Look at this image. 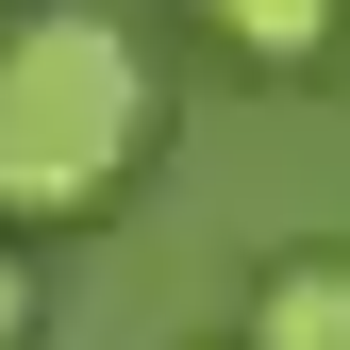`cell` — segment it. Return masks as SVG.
Listing matches in <instances>:
<instances>
[{"instance_id":"cell-4","label":"cell","mask_w":350,"mask_h":350,"mask_svg":"<svg viewBox=\"0 0 350 350\" xmlns=\"http://www.w3.org/2000/svg\"><path fill=\"white\" fill-rule=\"evenodd\" d=\"M17 334H33V267L0 250V350H17Z\"/></svg>"},{"instance_id":"cell-2","label":"cell","mask_w":350,"mask_h":350,"mask_svg":"<svg viewBox=\"0 0 350 350\" xmlns=\"http://www.w3.org/2000/svg\"><path fill=\"white\" fill-rule=\"evenodd\" d=\"M250 350H350V267L334 250H284L250 284Z\"/></svg>"},{"instance_id":"cell-3","label":"cell","mask_w":350,"mask_h":350,"mask_svg":"<svg viewBox=\"0 0 350 350\" xmlns=\"http://www.w3.org/2000/svg\"><path fill=\"white\" fill-rule=\"evenodd\" d=\"M200 33H217L234 67H267V83H300V67L334 51V0H200Z\"/></svg>"},{"instance_id":"cell-1","label":"cell","mask_w":350,"mask_h":350,"mask_svg":"<svg viewBox=\"0 0 350 350\" xmlns=\"http://www.w3.org/2000/svg\"><path fill=\"white\" fill-rule=\"evenodd\" d=\"M150 117H167V83L134 51V17H100V0L0 17V217L17 234L117 217L134 167H150Z\"/></svg>"}]
</instances>
